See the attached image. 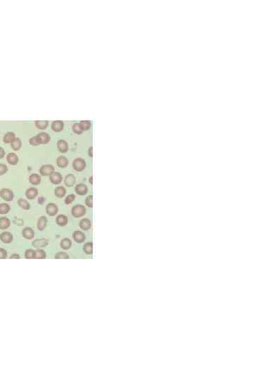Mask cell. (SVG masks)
<instances>
[{"label":"cell","instance_id":"cell-1","mask_svg":"<svg viewBox=\"0 0 253 380\" xmlns=\"http://www.w3.org/2000/svg\"><path fill=\"white\" fill-rule=\"evenodd\" d=\"M86 208L81 204L75 205L71 209L72 215L75 218H81L86 214Z\"/></svg>","mask_w":253,"mask_h":380},{"label":"cell","instance_id":"cell-31","mask_svg":"<svg viewBox=\"0 0 253 380\" xmlns=\"http://www.w3.org/2000/svg\"><path fill=\"white\" fill-rule=\"evenodd\" d=\"M10 210H11V208H10V206L8 204V203H0V214L4 215V214H7L8 213Z\"/></svg>","mask_w":253,"mask_h":380},{"label":"cell","instance_id":"cell-23","mask_svg":"<svg viewBox=\"0 0 253 380\" xmlns=\"http://www.w3.org/2000/svg\"><path fill=\"white\" fill-rule=\"evenodd\" d=\"M11 225V220L6 217L0 218V229L6 230Z\"/></svg>","mask_w":253,"mask_h":380},{"label":"cell","instance_id":"cell-4","mask_svg":"<svg viewBox=\"0 0 253 380\" xmlns=\"http://www.w3.org/2000/svg\"><path fill=\"white\" fill-rule=\"evenodd\" d=\"M55 171V168L54 165L51 164H45L43 165L39 169L40 175L42 176H49L52 174Z\"/></svg>","mask_w":253,"mask_h":380},{"label":"cell","instance_id":"cell-36","mask_svg":"<svg viewBox=\"0 0 253 380\" xmlns=\"http://www.w3.org/2000/svg\"><path fill=\"white\" fill-rule=\"evenodd\" d=\"M80 124L82 128L83 131L88 130L91 127V122L89 121V120H82V121L80 122Z\"/></svg>","mask_w":253,"mask_h":380},{"label":"cell","instance_id":"cell-10","mask_svg":"<svg viewBox=\"0 0 253 380\" xmlns=\"http://www.w3.org/2000/svg\"><path fill=\"white\" fill-rule=\"evenodd\" d=\"M73 240H74V241H76V242L80 244V243L84 242L86 239V236L82 232L79 231V230H76L74 232H73Z\"/></svg>","mask_w":253,"mask_h":380},{"label":"cell","instance_id":"cell-9","mask_svg":"<svg viewBox=\"0 0 253 380\" xmlns=\"http://www.w3.org/2000/svg\"><path fill=\"white\" fill-rule=\"evenodd\" d=\"M57 148L59 149V152L64 153H66L68 149H69V146H68V142L64 140H59L57 142Z\"/></svg>","mask_w":253,"mask_h":380},{"label":"cell","instance_id":"cell-41","mask_svg":"<svg viewBox=\"0 0 253 380\" xmlns=\"http://www.w3.org/2000/svg\"><path fill=\"white\" fill-rule=\"evenodd\" d=\"M7 257V252L4 248H0V259H5Z\"/></svg>","mask_w":253,"mask_h":380},{"label":"cell","instance_id":"cell-27","mask_svg":"<svg viewBox=\"0 0 253 380\" xmlns=\"http://www.w3.org/2000/svg\"><path fill=\"white\" fill-rule=\"evenodd\" d=\"M71 246H72V241L70 240V239L64 238V239H63L61 241H60V247H61L63 249H64V250H68V249H69L70 247H71Z\"/></svg>","mask_w":253,"mask_h":380},{"label":"cell","instance_id":"cell-21","mask_svg":"<svg viewBox=\"0 0 253 380\" xmlns=\"http://www.w3.org/2000/svg\"><path fill=\"white\" fill-rule=\"evenodd\" d=\"M55 196L58 198H63L66 195V190L63 186H59L54 190Z\"/></svg>","mask_w":253,"mask_h":380},{"label":"cell","instance_id":"cell-32","mask_svg":"<svg viewBox=\"0 0 253 380\" xmlns=\"http://www.w3.org/2000/svg\"><path fill=\"white\" fill-rule=\"evenodd\" d=\"M46 253H45V251L42 250V249L38 248L35 251V259H44L46 258Z\"/></svg>","mask_w":253,"mask_h":380},{"label":"cell","instance_id":"cell-24","mask_svg":"<svg viewBox=\"0 0 253 380\" xmlns=\"http://www.w3.org/2000/svg\"><path fill=\"white\" fill-rule=\"evenodd\" d=\"M11 144V147L13 149L14 151H19L21 149V148L22 147V142L21 140L19 139V138H15V139L12 141V142L10 143Z\"/></svg>","mask_w":253,"mask_h":380},{"label":"cell","instance_id":"cell-34","mask_svg":"<svg viewBox=\"0 0 253 380\" xmlns=\"http://www.w3.org/2000/svg\"><path fill=\"white\" fill-rule=\"evenodd\" d=\"M72 129H73V131L77 135H81L83 132H84L83 131L82 127H81L80 123H75V124L73 125Z\"/></svg>","mask_w":253,"mask_h":380},{"label":"cell","instance_id":"cell-33","mask_svg":"<svg viewBox=\"0 0 253 380\" xmlns=\"http://www.w3.org/2000/svg\"><path fill=\"white\" fill-rule=\"evenodd\" d=\"M83 250L87 254H92L93 253V243L87 242L83 246Z\"/></svg>","mask_w":253,"mask_h":380},{"label":"cell","instance_id":"cell-22","mask_svg":"<svg viewBox=\"0 0 253 380\" xmlns=\"http://www.w3.org/2000/svg\"><path fill=\"white\" fill-rule=\"evenodd\" d=\"M92 223L87 218H83L80 222V227L83 230H89L91 228Z\"/></svg>","mask_w":253,"mask_h":380},{"label":"cell","instance_id":"cell-2","mask_svg":"<svg viewBox=\"0 0 253 380\" xmlns=\"http://www.w3.org/2000/svg\"><path fill=\"white\" fill-rule=\"evenodd\" d=\"M72 166L73 169L77 172H82V171L85 170L87 164H86L85 159H83L82 158H77L73 161Z\"/></svg>","mask_w":253,"mask_h":380},{"label":"cell","instance_id":"cell-7","mask_svg":"<svg viewBox=\"0 0 253 380\" xmlns=\"http://www.w3.org/2000/svg\"><path fill=\"white\" fill-rule=\"evenodd\" d=\"M38 190L35 187H30L25 191V197L29 200H33L38 196Z\"/></svg>","mask_w":253,"mask_h":380},{"label":"cell","instance_id":"cell-20","mask_svg":"<svg viewBox=\"0 0 253 380\" xmlns=\"http://www.w3.org/2000/svg\"><path fill=\"white\" fill-rule=\"evenodd\" d=\"M32 245L34 247L39 248L46 247L48 245V241L45 239H39V240H36L32 242Z\"/></svg>","mask_w":253,"mask_h":380},{"label":"cell","instance_id":"cell-5","mask_svg":"<svg viewBox=\"0 0 253 380\" xmlns=\"http://www.w3.org/2000/svg\"><path fill=\"white\" fill-rule=\"evenodd\" d=\"M59 211V208L57 205L54 203H48L46 206V213L47 215L49 216H55L58 213Z\"/></svg>","mask_w":253,"mask_h":380},{"label":"cell","instance_id":"cell-30","mask_svg":"<svg viewBox=\"0 0 253 380\" xmlns=\"http://www.w3.org/2000/svg\"><path fill=\"white\" fill-rule=\"evenodd\" d=\"M39 137H40V139L42 140V144H47V143L49 142V141L51 140V137L48 134L47 132H40L39 134L37 135Z\"/></svg>","mask_w":253,"mask_h":380},{"label":"cell","instance_id":"cell-44","mask_svg":"<svg viewBox=\"0 0 253 380\" xmlns=\"http://www.w3.org/2000/svg\"><path fill=\"white\" fill-rule=\"evenodd\" d=\"M92 151H93V147H90L89 149V151H88V154H89V156L91 158L93 157V152H92Z\"/></svg>","mask_w":253,"mask_h":380},{"label":"cell","instance_id":"cell-43","mask_svg":"<svg viewBox=\"0 0 253 380\" xmlns=\"http://www.w3.org/2000/svg\"><path fill=\"white\" fill-rule=\"evenodd\" d=\"M9 258H11V259H14H14H19V258H21V257H20V256L19 255V254L14 253V254H12V255L10 256Z\"/></svg>","mask_w":253,"mask_h":380},{"label":"cell","instance_id":"cell-25","mask_svg":"<svg viewBox=\"0 0 253 380\" xmlns=\"http://www.w3.org/2000/svg\"><path fill=\"white\" fill-rule=\"evenodd\" d=\"M18 205H19V207H21L22 209L25 211L29 210L30 208V205L28 201L23 198H19V199L18 200Z\"/></svg>","mask_w":253,"mask_h":380},{"label":"cell","instance_id":"cell-6","mask_svg":"<svg viewBox=\"0 0 253 380\" xmlns=\"http://www.w3.org/2000/svg\"><path fill=\"white\" fill-rule=\"evenodd\" d=\"M49 180L53 185H60L63 181V176L59 172H54L49 175Z\"/></svg>","mask_w":253,"mask_h":380},{"label":"cell","instance_id":"cell-17","mask_svg":"<svg viewBox=\"0 0 253 380\" xmlns=\"http://www.w3.org/2000/svg\"><path fill=\"white\" fill-rule=\"evenodd\" d=\"M0 240L5 244H9L13 241V235L9 232H4L0 235Z\"/></svg>","mask_w":253,"mask_h":380},{"label":"cell","instance_id":"cell-38","mask_svg":"<svg viewBox=\"0 0 253 380\" xmlns=\"http://www.w3.org/2000/svg\"><path fill=\"white\" fill-rule=\"evenodd\" d=\"M56 259H68L69 258V256L65 252H59L55 255Z\"/></svg>","mask_w":253,"mask_h":380},{"label":"cell","instance_id":"cell-8","mask_svg":"<svg viewBox=\"0 0 253 380\" xmlns=\"http://www.w3.org/2000/svg\"><path fill=\"white\" fill-rule=\"evenodd\" d=\"M75 191L77 195L84 196L88 192V187L85 184H78L75 186Z\"/></svg>","mask_w":253,"mask_h":380},{"label":"cell","instance_id":"cell-11","mask_svg":"<svg viewBox=\"0 0 253 380\" xmlns=\"http://www.w3.org/2000/svg\"><path fill=\"white\" fill-rule=\"evenodd\" d=\"M19 158L16 153H9L6 155V161L8 162L10 165H16L19 163Z\"/></svg>","mask_w":253,"mask_h":380},{"label":"cell","instance_id":"cell-29","mask_svg":"<svg viewBox=\"0 0 253 380\" xmlns=\"http://www.w3.org/2000/svg\"><path fill=\"white\" fill-rule=\"evenodd\" d=\"M30 144L32 146H34V147H37V146H39L40 144H42V140L40 139V137L38 135L34 136V137H32L30 139Z\"/></svg>","mask_w":253,"mask_h":380},{"label":"cell","instance_id":"cell-26","mask_svg":"<svg viewBox=\"0 0 253 380\" xmlns=\"http://www.w3.org/2000/svg\"><path fill=\"white\" fill-rule=\"evenodd\" d=\"M15 138H16V135H15L14 132H8L4 136L3 142L6 144H9V143H11Z\"/></svg>","mask_w":253,"mask_h":380},{"label":"cell","instance_id":"cell-18","mask_svg":"<svg viewBox=\"0 0 253 380\" xmlns=\"http://www.w3.org/2000/svg\"><path fill=\"white\" fill-rule=\"evenodd\" d=\"M68 218L66 215H59L56 218V223L58 225L60 226V227H63V226H65L68 224Z\"/></svg>","mask_w":253,"mask_h":380},{"label":"cell","instance_id":"cell-28","mask_svg":"<svg viewBox=\"0 0 253 380\" xmlns=\"http://www.w3.org/2000/svg\"><path fill=\"white\" fill-rule=\"evenodd\" d=\"M35 126L39 130H45L49 125V122L47 120H36L35 122Z\"/></svg>","mask_w":253,"mask_h":380},{"label":"cell","instance_id":"cell-39","mask_svg":"<svg viewBox=\"0 0 253 380\" xmlns=\"http://www.w3.org/2000/svg\"><path fill=\"white\" fill-rule=\"evenodd\" d=\"M85 204L89 208L93 207V196L90 195L86 198L85 199Z\"/></svg>","mask_w":253,"mask_h":380},{"label":"cell","instance_id":"cell-19","mask_svg":"<svg viewBox=\"0 0 253 380\" xmlns=\"http://www.w3.org/2000/svg\"><path fill=\"white\" fill-rule=\"evenodd\" d=\"M47 218L45 216H41L37 220V227L39 231H42L44 230V228L47 227Z\"/></svg>","mask_w":253,"mask_h":380},{"label":"cell","instance_id":"cell-45","mask_svg":"<svg viewBox=\"0 0 253 380\" xmlns=\"http://www.w3.org/2000/svg\"><path fill=\"white\" fill-rule=\"evenodd\" d=\"M89 182L90 185H93V177L92 176H91L89 177Z\"/></svg>","mask_w":253,"mask_h":380},{"label":"cell","instance_id":"cell-3","mask_svg":"<svg viewBox=\"0 0 253 380\" xmlns=\"http://www.w3.org/2000/svg\"><path fill=\"white\" fill-rule=\"evenodd\" d=\"M0 197L4 201H11L14 198V194L9 189L4 188L0 191Z\"/></svg>","mask_w":253,"mask_h":380},{"label":"cell","instance_id":"cell-35","mask_svg":"<svg viewBox=\"0 0 253 380\" xmlns=\"http://www.w3.org/2000/svg\"><path fill=\"white\" fill-rule=\"evenodd\" d=\"M35 251H34L33 249L29 248L25 251V258L33 259L35 258Z\"/></svg>","mask_w":253,"mask_h":380},{"label":"cell","instance_id":"cell-14","mask_svg":"<svg viewBox=\"0 0 253 380\" xmlns=\"http://www.w3.org/2000/svg\"><path fill=\"white\" fill-rule=\"evenodd\" d=\"M64 127V123L61 120H55L52 123V129L56 132L62 131Z\"/></svg>","mask_w":253,"mask_h":380},{"label":"cell","instance_id":"cell-42","mask_svg":"<svg viewBox=\"0 0 253 380\" xmlns=\"http://www.w3.org/2000/svg\"><path fill=\"white\" fill-rule=\"evenodd\" d=\"M5 157V151L2 147H0V159Z\"/></svg>","mask_w":253,"mask_h":380},{"label":"cell","instance_id":"cell-37","mask_svg":"<svg viewBox=\"0 0 253 380\" xmlns=\"http://www.w3.org/2000/svg\"><path fill=\"white\" fill-rule=\"evenodd\" d=\"M75 195L73 194H70L68 195L65 198L64 202L65 204H70V203H72L73 201H75Z\"/></svg>","mask_w":253,"mask_h":380},{"label":"cell","instance_id":"cell-40","mask_svg":"<svg viewBox=\"0 0 253 380\" xmlns=\"http://www.w3.org/2000/svg\"><path fill=\"white\" fill-rule=\"evenodd\" d=\"M8 171V167L4 163H0V176L6 174Z\"/></svg>","mask_w":253,"mask_h":380},{"label":"cell","instance_id":"cell-12","mask_svg":"<svg viewBox=\"0 0 253 380\" xmlns=\"http://www.w3.org/2000/svg\"><path fill=\"white\" fill-rule=\"evenodd\" d=\"M75 182L76 178L73 174H68L64 178V184L68 187H73V185H75Z\"/></svg>","mask_w":253,"mask_h":380},{"label":"cell","instance_id":"cell-13","mask_svg":"<svg viewBox=\"0 0 253 380\" xmlns=\"http://www.w3.org/2000/svg\"><path fill=\"white\" fill-rule=\"evenodd\" d=\"M56 164L58 167L60 168H65L69 164V161L65 157L60 156L56 159Z\"/></svg>","mask_w":253,"mask_h":380},{"label":"cell","instance_id":"cell-15","mask_svg":"<svg viewBox=\"0 0 253 380\" xmlns=\"http://www.w3.org/2000/svg\"><path fill=\"white\" fill-rule=\"evenodd\" d=\"M41 181H42L41 176H40L39 174H37V173H33V174H31L30 175L29 182L32 185H34V186L39 185V184L41 183Z\"/></svg>","mask_w":253,"mask_h":380},{"label":"cell","instance_id":"cell-16","mask_svg":"<svg viewBox=\"0 0 253 380\" xmlns=\"http://www.w3.org/2000/svg\"><path fill=\"white\" fill-rule=\"evenodd\" d=\"M23 236L26 240H32L35 236V232L31 228H25L22 232Z\"/></svg>","mask_w":253,"mask_h":380}]
</instances>
